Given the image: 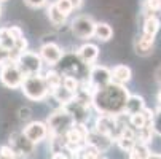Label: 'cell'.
Wrapping results in <instances>:
<instances>
[{
    "mask_svg": "<svg viewBox=\"0 0 161 159\" xmlns=\"http://www.w3.org/2000/svg\"><path fill=\"white\" fill-rule=\"evenodd\" d=\"M129 96V91L123 84H117L110 81L108 84L97 87L91 99V107L99 115H113L118 116L125 113V105Z\"/></svg>",
    "mask_w": 161,
    "mask_h": 159,
    "instance_id": "cell-1",
    "label": "cell"
},
{
    "mask_svg": "<svg viewBox=\"0 0 161 159\" xmlns=\"http://www.w3.org/2000/svg\"><path fill=\"white\" fill-rule=\"evenodd\" d=\"M21 89H22V93H24V96L29 100H35V102H40L43 99H47V96L50 94L48 86H47V83H45V78L40 73L26 75L24 80H22Z\"/></svg>",
    "mask_w": 161,
    "mask_h": 159,
    "instance_id": "cell-2",
    "label": "cell"
},
{
    "mask_svg": "<svg viewBox=\"0 0 161 159\" xmlns=\"http://www.w3.org/2000/svg\"><path fill=\"white\" fill-rule=\"evenodd\" d=\"M74 118L69 115V111L65 108H58L48 116V137H61L64 135L69 129L74 126Z\"/></svg>",
    "mask_w": 161,
    "mask_h": 159,
    "instance_id": "cell-3",
    "label": "cell"
},
{
    "mask_svg": "<svg viewBox=\"0 0 161 159\" xmlns=\"http://www.w3.org/2000/svg\"><path fill=\"white\" fill-rule=\"evenodd\" d=\"M24 73L19 70V67L14 61H8L3 65H0V81L8 89H18L22 84Z\"/></svg>",
    "mask_w": 161,
    "mask_h": 159,
    "instance_id": "cell-4",
    "label": "cell"
},
{
    "mask_svg": "<svg viewBox=\"0 0 161 159\" xmlns=\"http://www.w3.org/2000/svg\"><path fill=\"white\" fill-rule=\"evenodd\" d=\"M19 67V70L26 75H37L42 72V67H43V61L40 57L38 53H34V51H22L18 54L16 61H14Z\"/></svg>",
    "mask_w": 161,
    "mask_h": 159,
    "instance_id": "cell-5",
    "label": "cell"
},
{
    "mask_svg": "<svg viewBox=\"0 0 161 159\" xmlns=\"http://www.w3.org/2000/svg\"><path fill=\"white\" fill-rule=\"evenodd\" d=\"M94 19L91 16H86V14H81L78 18H75L72 21V34L80 38V40H89L91 37L94 35Z\"/></svg>",
    "mask_w": 161,
    "mask_h": 159,
    "instance_id": "cell-6",
    "label": "cell"
},
{
    "mask_svg": "<svg viewBox=\"0 0 161 159\" xmlns=\"http://www.w3.org/2000/svg\"><path fill=\"white\" fill-rule=\"evenodd\" d=\"M94 130H97L99 134H104L107 137H110L112 140L118 135L120 130V115L113 116V115H99L96 119V126Z\"/></svg>",
    "mask_w": 161,
    "mask_h": 159,
    "instance_id": "cell-7",
    "label": "cell"
},
{
    "mask_svg": "<svg viewBox=\"0 0 161 159\" xmlns=\"http://www.w3.org/2000/svg\"><path fill=\"white\" fill-rule=\"evenodd\" d=\"M10 146L13 148L14 154H19L22 157H31L35 151V145L27 140L22 132H14L10 135Z\"/></svg>",
    "mask_w": 161,
    "mask_h": 159,
    "instance_id": "cell-8",
    "label": "cell"
},
{
    "mask_svg": "<svg viewBox=\"0 0 161 159\" xmlns=\"http://www.w3.org/2000/svg\"><path fill=\"white\" fill-rule=\"evenodd\" d=\"M88 80L97 89V87H102V86H105L112 81V72L105 65L93 64V65H89V69H88Z\"/></svg>",
    "mask_w": 161,
    "mask_h": 159,
    "instance_id": "cell-9",
    "label": "cell"
},
{
    "mask_svg": "<svg viewBox=\"0 0 161 159\" xmlns=\"http://www.w3.org/2000/svg\"><path fill=\"white\" fill-rule=\"evenodd\" d=\"M42 61L48 65H58L62 57H64V53H62V48L59 46L58 43L54 41H50V43H43L42 48L38 51Z\"/></svg>",
    "mask_w": 161,
    "mask_h": 159,
    "instance_id": "cell-10",
    "label": "cell"
},
{
    "mask_svg": "<svg viewBox=\"0 0 161 159\" xmlns=\"http://www.w3.org/2000/svg\"><path fill=\"white\" fill-rule=\"evenodd\" d=\"M22 134H24V137L27 140H31L34 145H37L48 137V126H47V123H42V121H32L22 129Z\"/></svg>",
    "mask_w": 161,
    "mask_h": 159,
    "instance_id": "cell-11",
    "label": "cell"
},
{
    "mask_svg": "<svg viewBox=\"0 0 161 159\" xmlns=\"http://www.w3.org/2000/svg\"><path fill=\"white\" fill-rule=\"evenodd\" d=\"M62 108H65L69 111V115L74 118L75 123H86L89 119V107L80 103L77 99H74L72 102H69Z\"/></svg>",
    "mask_w": 161,
    "mask_h": 159,
    "instance_id": "cell-12",
    "label": "cell"
},
{
    "mask_svg": "<svg viewBox=\"0 0 161 159\" xmlns=\"http://www.w3.org/2000/svg\"><path fill=\"white\" fill-rule=\"evenodd\" d=\"M77 56H78V59L83 64H86L89 67V65H93L97 61V57H99V46L94 45V43L88 41V43L81 45V46L77 50Z\"/></svg>",
    "mask_w": 161,
    "mask_h": 159,
    "instance_id": "cell-13",
    "label": "cell"
},
{
    "mask_svg": "<svg viewBox=\"0 0 161 159\" xmlns=\"http://www.w3.org/2000/svg\"><path fill=\"white\" fill-rule=\"evenodd\" d=\"M153 46H155V37H148V35H141L134 40V51L137 56L147 57L153 53Z\"/></svg>",
    "mask_w": 161,
    "mask_h": 159,
    "instance_id": "cell-14",
    "label": "cell"
},
{
    "mask_svg": "<svg viewBox=\"0 0 161 159\" xmlns=\"http://www.w3.org/2000/svg\"><path fill=\"white\" fill-rule=\"evenodd\" d=\"M86 143H91V145H94L101 153L102 151H107L110 146H112V143H113V140L110 139V137H107V135H104V134H99L97 130H89V134H88V139H86Z\"/></svg>",
    "mask_w": 161,
    "mask_h": 159,
    "instance_id": "cell-15",
    "label": "cell"
},
{
    "mask_svg": "<svg viewBox=\"0 0 161 159\" xmlns=\"http://www.w3.org/2000/svg\"><path fill=\"white\" fill-rule=\"evenodd\" d=\"M110 72H112V81L117 83V84H123V86H125V84L129 83L131 78H132L131 67H128V65H125V64L115 65Z\"/></svg>",
    "mask_w": 161,
    "mask_h": 159,
    "instance_id": "cell-16",
    "label": "cell"
},
{
    "mask_svg": "<svg viewBox=\"0 0 161 159\" xmlns=\"http://www.w3.org/2000/svg\"><path fill=\"white\" fill-rule=\"evenodd\" d=\"M144 108H145V100H144L142 96H139V94H129L128 96V100H126V105H125V113L128 116L136 115V113H141Z\"/></svg>",
    "mask_w": 161,
    "mask_h": 159,
    "instance_id": "cell-17",
    "label": "cell"
},
{
    "mask_svg": "<svg viewBox=\"0 0 161 159\" xmlns=\"http://www.w3.org/2000/svg\"><path fill=\"white\" fill-rule=\"evenodd\" d=\"M50 94L54 97V100H56V102H58L61 107L67 105L69 102H72V100L75 99V93H72V91H69V89H67V87H64L62 84H61V86H58L56 89H53Z\"/></svg>",
    "mask_w": 161,
    "mask_h": 159,
    "instance_id": "cell-18",
    "label": "cell"
},
{
    "mask_svg": "<svg viewBox=\"0 0 161 159\" xmlns=\"http://www.w3.org/2000/svg\"><path fill=\"white\" fill-rule=\"evenodd\" d=\"M159 27H161V21L155 14H147L145 16V21H144L142 34L144 35H148V37H156Z\"/></svg>",
    "mask_w": 161,
    "mask_h": 159,
    "instance_id": "cell-19",
    "label": "cell"
},
{
    "mask_svg": "<svg viewBox=\"0 0 161 159\" xmlns=\"http://www.w3.org/2000/svg\"><path fill=\"white\" fill-rule=\"evenodd\" d=\"M93 37H96L101 41H108L113 37V29H112V26L107 24V22H96Z\"/></svg>",
    "mask_w": 161,
    "mask_h": 159,
    "instance_id": "cell-20",
    "label": "cell"
},
{
    "mask_svg": "<svg viewBox=\"0 0 161 159\" xmlns=\"http://www.w3.org/2000/svg\"><path fill=\"white\" fill-rule=\"evenodd\" d=\"M47 14H48L50 22H51L53 26H56V27L64 26V24H65V21H67V16H64V14L56 8L54 3H50V7H48V10H47Z\"/></svg>",
    "mask_w": 161,
    "mask_h": 159,
    "instance_id": "cell-21",
    "label": "cell"
},
{
    "mask_svg": "<svg viewBox=\"0 0 161 159\" xmlns=\"http://www.w3.org/2000/svg\"><path fill=\"white\" fill-rule=\"evenodd\" d=\"M128 154H129V159H147L148 154H150V148L145 143L136 142L134 146L128 151Z\"/></svg>",
    "mask_w": 161,
    "mask_h": 159,
    "instance_id": "cell-22",
    "label": "cell"
},
{
    "mask_svg": "<svg viewBox=\"0 0 161 159\" xmlns=\"http://www.w3.org/2000/svg\"><path fill=\"white\" fill-rule=\"evenodd\" d=\"M43 78H45V83H47L50 93H51L53 89H56L58 86L62 84V73H59L56 70H48L47 73L43 75Z\"/></svg>",
    "mask_w": 161,
    "mask_h": 159,
    "instance_id": "cell-23",
    "label": "cell"
},
{
    "mask_svg": "<svg viewBox=\"0 0 161 159\" xmlns=\"http://www.w3.org/2000/svg\"><path fill=\"white\" fill-rule=\"evenodd\" d=\"M153 135H155V132H153L152 124H147V126H144L142 129L136 130V142L148 145V143H152V140H153Z\"/></svg>",
    "mask_w": 161,
    "mask_h": 159,
    "instance_id": "cell-24",
    "label": "cell"
},
{
    "mask_svg": "<svg viewBox=\"0 0 161 159\" xmlns=\"http://www.w3.org/2000/svg\"><path fill=\"white\" fill-rule=\"evenodd\" d=\"M128 121H129V126H131L134 130H139V129H142L144 126L152 124V123L147 121V118H145V115H144L142 111H141V113H136V115H129V116H128Z\"/></svg>",
    "mask_w": 161,
    "mask_h": 159,
    "instance_id": "cell-25",
    "label": "cell"
},
{
    "mask_svg": "<svg viewBox=\"0 0 161 159\" xmlns=\"http://www.w3.org/2000/svg\"><path fill=\"white\" fill-rule=\"evenodd\" d=\"M0 46H3L7 50L14 48V38L11 37L8 27H0Z\"/></svg>",
    "mask_w": 161,
    "mask_h": 159,
    "instance_id": "cell-26",
    "label": "cell"
},
{
    "mask_svg": "<svg viewBox=\"0 0 161 159\" xmlns=\"http://www.w3.org/2000/svg\"><path fill=\"white\" fill-rule=\"evenodd\" d=\"M101 157V151L91 143H85L83 150H81V156L80 159H99Z\"/></svg>",
    "mask_w": 161,
    "mask_h": 159,
    "instance_id": "cell-27",
    "label": "cell"
},
{
    "mask_svg": "<svg viewBox=\"0 0 161 159\" xmlns=\"http://www.w3.org/2000/svg\"><path fill=\"white\" fill-rule=\"evenodd\" d=\"M62 86L67 87L69 91H72V93H77L78 87H80V80L75 78V77H70V75H64L62 77Z\"/></svg>",
    "mask_w": 161,
    "mask_h": 159,
    "instance_id": "cell-28",
    "label": "cell"
},
{
    "mask_svg": "<svg viewBox=\"0 0 161 159\" xmlns=\"http://www.w3.org/2000/svg\"><path fill=\"white\" fill-rule=\"evenodd\" d=\"M113 142L118 145V148L121 150V151H125V153H128L132 146H134V143H136V140H132V139H126V137H121V135H117V137L113 139Z\"/></svg>",
    "mask_w": 161,
    "mask_h": 159,
    "instance_id": "cell-29",
    "label": "cell"
},
{
    "mask_svg": "<svg viewBox=\"0 0 161 159\" xmlns=\"http://www.w3.org/2000/svg\"><path fill=\"white\" fill-rule=\"evenodd\" d=\"M144 8L147 14H155L161 11V0H144Z\"/></svg>",
    "mask_w": 161,
    "mask_h": 159,
    "instance_id": "cell-30",
    "label": "cell"
},
{
    "mask_svg": "<svg viewBox=\"0 0 161 159\" xmlns=\"http://www.w3.org/2000/svg\"><path fill=\"white\" fill-rule=\"evenodd\" d=\"M54 5H56V8H58L64 16H69V14L74 11V8H72V5H70V2H69V0H56Z\"/></svg>",
    "mask_w": 161,
    "mask_h": 159,
    "instance_id": "cell-31",
    "label": "cell"
},
{
    "mask_svg": "<svg viewBox=\"0 0 161 159\" xmlns=\"http://www.w3.org/2000/svg\"><path fill=\"white\" fill-rule=\"evenodd\" d=\"M152 127H153V132L161 137V107L155 111L153 119H152Z\"/></svg>",
    "mask_w": 161,
    "mask_h": 159,
    "instance_id": "cell-32",
    "label": "cell"
},
{
    "mask_svg": "<svg viewBox=\"0 0 161 159\" xmlns=\"http://www.w3.org/2000/svg\"><path fill=\"white\" fill-rule=\"evenodd\" d=\"M13 157H16V154L10 145L0 146V159H13Z\"/></svg>",
    "mask_w": 161,
    "mask_h": 159,
    "instance_id": "cell-33",
    "label": "cell"
},
{
    "mask_svg": "<svg viewBox=\"0 0 161 159\" xmlns=\"http://www.w3.org/2000/svg\"><path fill=\"white\" fill-rule=\"evenodd\" d=\"M27 46H29V43H27V40L22 37V38H18L16 41H14V51H18V53H22V51H26L27 50Z\"/></svg>",
    "mask_w": 161,
    "mask_h": 159,
    "instance_id": "cell-34",
    "label": "cell"
},
{
    "mask_svg": "<svg viewBox=\"0 0 161 159\" xmlns=\"http://www.w3.org/2000/svg\"><path fill=\"white\" fill-rule=\"evenodd\" d=\"M18 115H19V119L21 121H29L31 116H32V110L29 107H21L19 111H18Z\"/></svg>",
    "mask_w": 161,
    "mask_h": 159,
    "instance_id": "cell-35",
    "label": "cell"
},
{
    "mask_svg": "<svg viewBox=\"0 0 161 159\" xmlns=\"http://www.w3.org/2000/svg\"><path fill=\"white\" fill-rule=\"evenodd\" d=\"M8 61H11V53H10V50L0 46V65H3V64L8 62Z\"/></svg>",
    "mask_w": 161,
    "mask_h": 159,
    "instance_id": "cell-36",
    "label": "cell"
},
{
    "mask_svg": "<svg viewBox=\"0 0 161 159\" xmlns=\"http://www.w3.org/2000/svg\"><path fill=\"white\" fill-rule=\"evenodd\" d=\"M8 30H10L11 37L14 38V41H16L18 38H22V37H24V34H22V29L18 27V26H11V27H8Z\"/></svg>",
    "mask_w": 161,
    "mask_h": 159,
    "instance_id": "cell-37",
    "label": "cell"
},
{
    "mask_svg": "<svg viewBox=\"0 0 161 159\" xmlns=\"http://www.w3.org/2000/svg\"><path fill=\"white\" fill-rule=\"evenodd\" d=\"M24 2H26V5H29L31 8H42V7L47 5L48 0H24Z\"/></svg>",
    "mask_w": 161,
    "mask_h": 159,
    "instance_id": "cell-38",
    "label": "cell"
},
{
    "mask_svg": "<svg viewBox=\"0 0 161 159\" xmlns=\"http://www.w3.org/2000/svg\"><path fill=\"white\" fill-rule=\"evenodd\" d=\"M51 159H69V156L65 154V151H54Z\"/></svg>",
    "mask_w": 161,
    "mask_h": 159,
    "instance_id": "cell-39",
    "label": "cell"
},
{
    "mask_svg": "<svg viewBox=\"0 0 161 159\" xmlns=\"http://www.w3.org/2000/svg\"><path fill=\"white\" fill-rule=\"evenodd\" d=\"M69 2H70V5H72L74 10H78L83 5V0H69Z\"/></svg>",
    "mask_w": 161,
    "mask_h": 159,
    "instance_id": "cell-40",
    "label": "cell"
},
{
    "mask_svg": "<svg viewBox=\"0 0 161 159\" xmlns=\"http://www.w3.org/2000/svg\"><path fill=\"white\" fill-rule=\"evenodd\" d=\"M155 80H156V83H158V84H159V87H161V65L155 70Z\"/></svg>",
    "mask_w": 161,
    "mask_h": 159,
    "instance_id": "cell-41",
    "label": "cell"
},
{
    "mask_svg": "<svg viewBox=\"0 0 161 159\" xmlns=\"http://www.w3.org/2000/svg\"><path fill=\"white\" fill-rule=\"evenodd\" d=\"M147 159H161V154H158V153H150Z\"/></svg>",
    "mask_w": 161,
    "mask_h": 159,
    "instance_id": "cell-42",
    "label": "cell"
},
{
    "mask_svg": "<svg viewBox=\"0 0 161 159\" xmlns=\"http://www.w3.org/2000/svg\"><path fill=\"white\" fill-rule=\"evenodd\" d=\"M156 102H158V107H161V89H159V93L156 96Z\"/></svg>",
    "mask_w": 161,
    "mask_h": 159,
    "instance_id": "cell-43",
    "label": "cell"
},
{
    "mask_svg": "<svg viewBox=\"0 0 161 159\" xmlns=\"http://www.w3.org/2000/svg\"><path fill=\"white\" fill-rule=\"evenodd\" d=\"M0 16H2V2H0Z\"/></svg>",
    "mask_w": 161,
    "mask_h": 159,
    "instance_id": "cell-44",
    "label": "cell"
},
{
    "mask_svg": "<svg viewBox=\"0 0 161 159\" xmlns=\"http://www.w3.org/2000/svg\"><path fill=\"white\" fill-rule=\"evenodd\" d=\"M0 2H7V0H0Z\"/></svg>",
    "mask_w": 161,
    "mask_h": 159,
    "instance_id": "cell-45",
    "label": "cell"
},
{
    "mask_svg": "<svg viewBox=\"0 0 161 159\" xmlns=\"http://www.w3.org/2000/svg\"><path fill=\"white\" fill-rule=\"evenodd\" d=\"M99 159H107V157H99Z\"/></svg>",
    "mask_w": 161,
    "mask_h": 159,
    "instance_id": "cell-46",
    "label": "cell"
},
{
    "mask_svg": "<svg viewBox=\"0 0 161 159\" xmlns=\"http://www.w3.org/2000/svg\"><path fill=\"white\" fill-rule=\"evenodd\" d=\"M13 159H16V157H13Z\"/></svg>",
    "mask_w": 161,
    "mask_h": 159,
    "instance_id": "cell-47",
    "label": "cell"
}]
</instances>
